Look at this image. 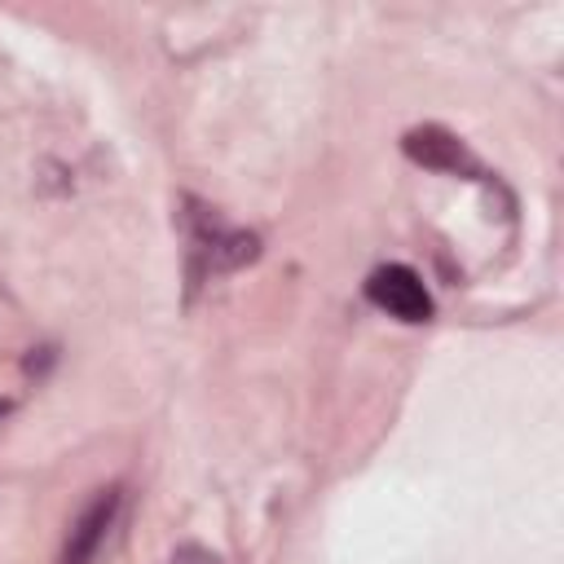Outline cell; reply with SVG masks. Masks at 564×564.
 Listing matches in <instances>:
<instances>
[{
    "mask_svg": "<svg viewBox=\"0 0 564 564\" xmlns=\"http://www.w3.org/2000/svg\"><path fill=\"white\" fill-rule=\"evenodd\" d=\"M115 511H119V494H115V489H101V494L79 511V520L70 524V538H66V564L93 560V551H97V546L106 542V533H110Z\"/></svg>",
    "mask_w": 564,
    "mask_h": 564,
    "instance_id": "obj_3",
    "label": "cell"
},
{
    "mask_svg": "<svg viewBox=\"0 0 564 564\" xmlns=\"http://www.w3.org/2000/svg\"><path fill=\"white\" fill-rule=\"evenodd\" d=\"M366 300L379 304L383 313L401 317V322H427L432 317V295L410 264H379L366 278Z\"/></svg>",
    "mask_w": 564,
    "mask_h": 564,
    "instance_id": "obj_2",
    "label": "cell"
},
{
    "mask_svg": "<svg viewBox=\"0 0 564 564\" xmlns=\"http://www.w3.org/2000/svg\"><path fill=\"white\" fill-rule=\"evenodd\" d=\"M256 251H260L256 234L225 229V225H216V216H207V212L189 220V273H194V278L238 269V264L256 260Z\"/></svg>",
    "mask_w": 564,
    "mask_h": 564,
    "instance_id": "obj_1",
    "label": "cell"
},
{
    "mask_svg": "<svg viewBox=\"0 0 564 564\" xmlns=\"http://www.w3.org/2000/svg\"><path fill=\"white\" fill-rule=\"evenodd\" d=\"M405 154L414 159V163H423V167H445V172H458L463 163H467V154H463V145H458V137H449L445 128H414V132H405Z\"/></svg>",
    "mask_w": 564,
    "mask_h": 564,
    "instance_id": "obj_4",
    "label": "cell"
},
{
    "mask_svg": "<svg viewBox=\"0 0 564 564\" xmlns=\"http://www.w3.org/2000/svg\"><path fill=\"white\" fill-rule=\"evenodd\" d=\"M172 564H220L216 555H207V551H198V546H185V551H176L172 555Z\"/></svg>",
    "mask_w": 564,
    "mask_h": 564,
    "instance_id": "obj_5",
    "label": "cell"
}]
</instances>
